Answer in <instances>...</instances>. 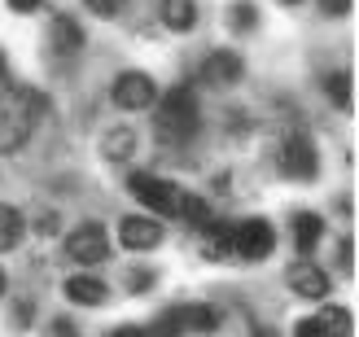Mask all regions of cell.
I'll use <instances>...</instances> for the list:
<instances>
[{"mask_svg": "<svg viewBox=\"0 0 359 337\" xmlns=\"http://www.w3.org/2000/svg\"><path fill=\"white\" fill-rule=\"evenodd\" d=\"M44 110H48L44 92H35L27 83H13V79H0V153L22 149Z\"/></svg>", "mask_w": 359, "mask_h": 337, "instance_id": "obj_1", "label": "cell"}, {"mask_svg": "<svg viewBox=\"0 0 359 337\" xmlns=\"http://www.w3.org/2000/svg\"><path fill=\"white\" fill-rule=\"evenodd\" d=\"M202 128V110H197V92L193 83H175L163 92V110L154 114V132L158 145H189Z\"/></svg>", "mask_w": 359, "mask_h": 337, "instance_id": "obj_2", "label": "cell"}, {"mask_svg": "<svg viewBox=\"0 0 359 337\" xmlns=\"http://www.w3.org/2000/svg\"><path fill=\"white\" fill-rule=\"evenodd\" d=\"M128 188L136 193L140 206H149L163 219H180V210H184V188L175 180H163L158 171H128Z\"/></svg>", "mask_w": 359, "mask_h": 337, "instance_id": "obj_3", "label": "cell"}, {"mask_svg": "<svg viewBox=\"0 0 359 337\" xmlns=\"http://www.w3.org/2000/svg\"><path fill=\"white\" fill-rule=\"evenodd\" d=\"M276 171L285 175V180H302V184H311L316 175H320V149H316V140L302 128L280 136V145H276Z\"/></svg>", "mask_w": 359, "mask_h": 337, "instance_id": "obj_4", "label": "cell"}, {"mask_svg": "<svg viewBox=\"0 0 359 337\" xmlns=\"http://www.w3.org/2000/svg\"><path fill=\"white\" fill-rule=\"evenodd\" d=\"M62 254L70 263H79V268H101V263H110L114 254V241H110V228L97 223V219H88L79 228H70L66 233V245H62Z\"/></svg>", "mask_w": 359, "mask_h": 337, "instance_id": "obj_5", "label": "cell"}, {"mask_svg": "<svg viewBox=\"0 0 359 337\" xmlns=\"http://www.w3.org/2000/svg\"><path fill=\"white\" fill-rule=\"evenodd\" d=\"M232 259H245V263H263V259H272L276 250V228L267 223V219H241V223H232Z\"/></svg>", "mask_w": 359, "mask_h": 337, "instance_id": "obj_6", "label": "cell"}, {"mask_svg": "<svg viewBox=\"0 0 359 337\" xmlns=\"http://www.w3.org/2000/svg\"><path fill=\"white\" fill-rule=\"evenodd\" d=\"M110 101L118 105V110H154V101H158V83L145 75V70H123V75L110 83Z\"/></svg>", "mask_w": 359, "mask_h": 337, "instance_id": "obj_7", "label": "cell"}, {"mask_svg": "<svg viewBox=\"0 0 359 337\" xmlns=\"http://www.w3.org/2000/svg\"><path fill=\"white\" fill-rule=\"evenodd\" d=\"M285 285L298 298H307V303H325L333 294V276L325 268H316L311 259H298V263H290V272H285Z\"/></svg>", "mask_w": 359, "mask_h": 337, "instance_id": "obj_8", "label": "cell"}, {"mask_svg": "<svg viewBox=\"0 0 359 337\" xmlns=\"http://www.w3.org/2000/svg\"><path fill=\"white\" fill-rule=\"evenodd\" d=\"M118 241L128 245V250H136V254H149V250H158V245L167 241V233H163V223L149 219V215H123L118 219Z\"/></svg>", "mask_w": 359, "mask_h": 337, "instance_id": "obj_9", "label": "cell"}, {"mask_svg": "<svg viewBox=\"0 0 359 337\" xmlns=\"http://www.w3.org/2000/svg\"><path fill=\"white\" fill-rule=\"evenodd\" d=\"M241 79H245V57H241V53H232V48L206 53L202 83H210V88H232V83H241Z\"/></svg>", "mask_w": 359, "mask_h": 337, "instance_id": "obj_10", "label": "cell"}, {"mask_svg": "<svg viewBox=\"0 0 359 337\" xmlns=\"http://www.w3.org/2000/svg\"><path fill=\"white\" fill-rule=\"evenodd\" d=\"M294 337H351V311L346 307H325V311H316L307 315Z\"/></svg>", "mask_w": 359, "mask_h": 337, "instance_id": "obj_11", "label": "cell"}, {"mask_svg": "<svg viewBox=\"0 0 359 337\" xmlns=\"http://www.w3.org/2000/svg\"><path fill=\"white\" fill-rule=\"evenodd\" d=\"M66 303H75V307H101L105 298H110V285H105L101 276H66Z\"/></svg>", "mask_w": 359, "mask_h": 337, "instance_id": "obj_12", "label": "cell"}, {"mask_svg": "<svg viewBox=\"0 0 359 337\" xmlns=\"http://www.w3.org/2000/svg\"><path fill=\"white\" fill-rule=\"evenodd\" d=\"M48 40H53V48L57 53H66V57H75V53H83V44H88V35L79 31V22L70 13H57L48 22Z\"/></svg>", "mask_w": 359, "mask_h": 337, "instance_id": "obj_13", "label": "cell"}, {"mask_svg": "<svg viewBox=\"0 0 359 337\" xmlns=\"http://www.w3.org/2000/svg\"><path fill=\"white\" fill-rule=\"evenodd\" d=\"M325 241V219L316 210H298L294 215V245H298V259H311V250Z\"/></svg>", "mask_w": 359, "mask_h": 337, "instance_id": "obj_14", "label": "cell"}, {"mask_svg": "<svg viewBox=\"0 0 359 337\" xmlns=\"http://www.w3.org/2000/svg\"><path fill=\"white\" fill-rule=\"evenodd\" d=\"M180 311H184V333H189V337H193V333L210 337V333L224 329V311L210 307V303H193V307H180Z\"/></svg>", "mask_w": 359, "mask_h": 337, "instance_id": "obj_15", "label": "cell"}, {"mask_svg": "<svg viewBox=\"0 0 359 337\" xmlns=\"http://www.w3.org/2000/svg\"><path fill=\"white\" fill-rule=\"evenodd\" d=\"M158 18H163L167 31L184 35V31L197 27V0H163V5H158Z\"/></svg>", "mask_w": 359, "mask_h": 337, "instance_id": "obj_16", "label": "cell"}, {"mask_svg": "<svg viewBox=\"0 0 359 337\" xmlns=\"http://www.w3.org/2000/svg\"><path fill=\"white\" fill-rule=\"evenodd\" d=\"M27 237V219H22V210L9 206V202H0V254H9L18 250Z\"/></svg>", "mask_w": 359, "mask_h": 337, "instance_id": "obj_17", "label": "cell"}, {"mask_svg": "<svg viewBox=\"0 0 359 337\" xmlns=\"http://www.w3.org/2000/svg\"><path fill=\"white\" fill-rule=\"evenodd\" d=\"M136 153V132L132 128H110L101 140V158L105 163H128V158Z\"/></svg>", "mask_w": 359, "mask_h": 337, "instance_id": "obj_18", "label": "cell"}, {"mask_svg": "<svg viewBox=\"0 0 359 337\" xmlns=\"http://www.w3.org/2000/svg\"><path fill=\"white\" fill-rule=\"evenodd\" d=\"M224 22H228V31H237V35H255L259 31V5H255V0H232L228 13H224Z\"/></svg>", "mask_w": 359, "mask_h": 337, "instance_id": "obj_19", "label": "cell"}, {"mask_svg": "<svg viewBox=\"0 0 359 337\" xmlns=\"http://www.w3.org/2000/svg\"><path fill=\"white\" fill-rule=\"evenodd\" d=\"M145 333H149V337H189V333H184V311H180V307H167V311L154 320V329H145Z\"/></svg>", "mask_w": 359, "mask_h": 337, "instance_id": "obj_20", "label": "cell"}, {"mask_svg": "<svg viewBox=\"0 0 359 337\" xmlns=\"http://www.w3.org/2000/svg\"><path fill=\"white\" fill-rule=\"evenodd\" d=\"M325 92H329V101L337 105V110H351V75L346 70H333V75L325 79Z\"/></svg>", "mask_w": 359, "mask_h": 337, "instance_id": "obj_21", "label": "cell"}, {"mask_svg": "<svg viewBox=\"0 0 359 337\" xmlns=\"http://www.w3.org/2000/svg\"><path fill=\"white\" fill-rule=\"evenodd\" d=\"M158 285V272L154 268H132L128 272V294H149Z\"/></svg>", "mask_w": 359, "mask_h": 337, "instance_id": "obj_22", "label": "cell"}, {"mask_svg": "<svg viewBox=\"0 0 359 337\" xmlns=\"http://www.w3.org/2000/svg\"><path fill=\"white\" fill-rule=\"evenodd\" d=\"M9 324L13 329H31L35 324V303H31V298H18V303L9 307Z\"/></svg>", "mask_w": 359, "mask_h": 337, "instance_id": "obj_23", "label": "cell"}, {"mask_svg": "<svg viewBox=\"0 0 359 337\" xmlns=\"http://www.w3.org/2000/svg\"><path fill=\"white\" fill-rule=\"evenodd\" d=\"M83 9L93 18H118L123 9H128V0H83Z\"/></svg>", "mask_w": 359, "mask_h": 337, "instance_id": "obj_24", "label": "cell"}, {"mask_svg": "<svg viewBox=\"0 0 359 337\" xmlns=\"http://www.w3.org/2000/svg\"><path fill=\"white\" fill-rule=\"evenodd\" d=\"M351 268H355V241L342 237V241H337V272L351 276Z\"/></svg>", "mask_w": 359, "mask_h": 337, "instance_id": "obj_25", "label": "cell"}, {"mask_svg": "<svg viewBox=\"0 0 359 337\" xmlns=\"http://www.w3.org/2000/svg\"><path fill=\"white\" fill-rule=\"evenodd\" d=\"M5 5H9L13 13H40V9L48 5V0H5Z\"/></svg>", "mask_w": 359, "mask_h": 337, "instance_id": "obj_26", "label": "cell"}, {"mask_svg": "<svg viewBox=\"0 0 359 337\" xmlns=\"http://www.w3.org/2000/svg\"><path fill=\"white\" fill-rule=\"evenodd\" d=\"M320 9L329 18H342V13H351V0H320Z\"/></svg>", "mask_w": 359, "mask_h": 337, "instance_id": "obj_27", "label": "cell"}, {"mask_svg": "<svg viewBox=\"0 0 359 337\" xmlns=\"http://www.w3.org/2000/svg\"><path fill=\"white\" fill-rule=\"evenodd\" d=\"M53 337H83V333L70 324V320H53Z\"/></svg>", "mask_w": 359, "mask_h": 337, "instance_id": "obj_28", "label": "cell"}, {"mask_svg": "<svg viewBox=\"0 0 359 337\" xmlns=\"http://www.w3.org/2000/svg\"><path fill=\"white\" fill-rule=\"evenodd\" d=\"M105 337H149L145 329H136V324H123V329H110Z\"/></svg>", "mask_w": 359, "mask_h": 337, "instance_id": "obj_29", "label": "cell"}, {"mask_svg": "<svg viewBox=\"0 0 359 337\" xmlns=\"http://www.w3.org/2000/svg\"><path fill=\"white\" fill-rule=\"evenodd\" d=\"M53 233H57V215H44L40 219V237H53Z\"/></svg>", "mask_w": 359, "mask_h": 337, "instance_id": "obj_30", "label": "cell"}, {"mask_svg": "<svg viewBox=\"0 0 359 337\" xmlns=\"http://www.w3.org/2000/svg\"><path fill=\"white\" fill-rule=\"evenodd\" d=\"M0 79H9V57H5V48H0Z\"/></svg>", "mask_w": 359, "mask_h": 337, "instance_id": "obj_31", "label": "cell"}, {"mask_svg": "<svg viewBox=\"0 0 359 337\" xmlns=\"http://www.w3.org/2000/svg\"><path fill=\"white\" fill-rule=\"evenodd\" d=\"M5 289H9V272L0 268V298H5Z\"/></svg>", "mask_w": 359, "mask_h": 337, "instance_id": "obj_32", "label": "cell"}, {"mask_svg": "<svg viewBox=\"0 0 359 337\" xmlns=\"http://www.w3.org/2000/svg\"><path fill=\"white\" fill-rule=\"evenodd\" d=\"M276 5H285V9H294V5H302V0H276Z\"/></svg>", "mask_w": 359, "mask_h": 337, "instance_id": "obj_33", "label": "cell"}]
</instances>
